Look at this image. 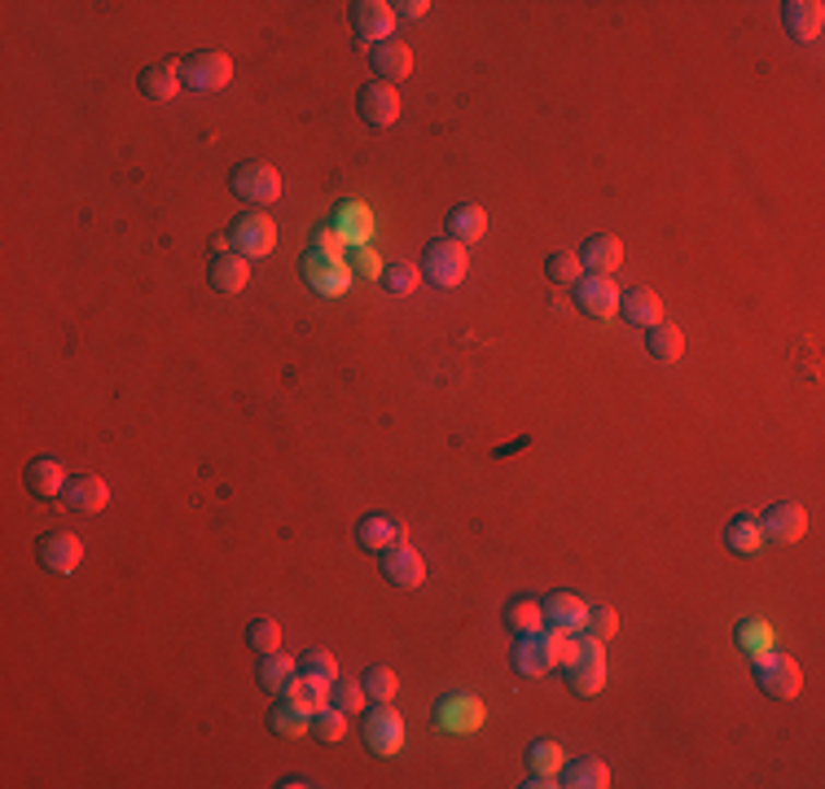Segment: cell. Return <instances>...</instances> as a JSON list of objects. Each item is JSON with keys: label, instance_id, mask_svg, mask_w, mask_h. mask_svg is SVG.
Returning a JSON list of instances; mask_svg holds the SVG:
<instances>
[{"label": "cell", "instance_id": "43", "mask_svg": "<svg viewBox=\"0 0 825 789\" xmlns=\"http://www.w3.org/2000/svg\"><path fill=\"white\" fill-rule=\"evenodd\" d=\"M365 688H361V680H330V706L334 710H343V715H356V710H365Z\"/></svg>", "mask_w": 825, "mask_h": 789}, {"label": "cell", "instance_id": "11", "mask_svg": "<svg viewBox=\"0 0 825 789\" xmlns=\"http://www.w3.org/2000/svg\"><path fill=\"white\" fill-rule=\"evenodd\" d=\"M36 562H40V570H49V575H75L80 562H84V544H80V535H71V531H45V535L36 540Z\"/></svg>", "mask_w": 825, "mask_h": 789}, {"label": "cell", "instance_id": "1", "mask_svg": "<svg viewBox=\"0 0 825 789\" xmlns=\"http://www.w3.org/2000/svg\"><path fill=\"white\" fill-rule=\"evenodd\" d=\"M563 680L576 697H598L606 688V645L593 636H563Z\"/></svg>", "mask_w": 825, "mask_h": 789}, {"label": "cell", "instance_id": "38", "mask_svg": "<svg viewBox=\"0 0 825 789\" xmlns=\"http://www.w3.org/2000/svg\"><path fill=\"white\" fill-rule=\"evenodd\" d=\"M246 645L255 653H278L282 649V623L278 619H250L246 623Z\"/></svg>", "mask_w": 825, "mask_h": 789}, {"label": "cell", "instance_id": "23", "mask_svg": "<svg viewBox=\"0 0 825 789\" xmlns=\"http://www.w3.org/2000/svg\"><path fill=\"white\" fill-rule=\"evenodd\" d=\"M207 281H211L215 294H237V290H246V281H250V259H241L237 250H220V255L207 263Z\"/></svg>", "mask_w": 825, "mask_h": 789}, {"label": "cell", "instance_id": "44", "mask_svg": "<svg viewBox=\"0 0 825 789\" xmlns=\"http://www.w3.org/2000/svg\"><path fill=\"white\" fill-rule=\"evenodd\" d=\"M620 632V614L611 605H589V619H585V636L593 640H611Z\"/></svg>", "mask_w": 825, "mask_h": 789}, {"label": "cell", "instance_id": "46", "mask_svg": "<svg viewBox=\"0 0 825 789\" xmlns=\"http://www.w3.org/2000/svg\"><path fill=\"white\" fill-rule=\"evenodd\" d=\"M313 250H321V255H343V237H339L334 228H317V233H313Z\"/></svg>", "mask_w": 825, "mask_h": 789}, {"label": "cell", "instance_id": "3", "mask_svg": "<svg viewBox=\"0 0 825 789\" xmlns=\"http://www.w3.org/2000/svg\"><path fill=\"white\" fill-rule=\"evenodd\" d=\"M228 189H233V198H241L250 207H268L282 198V172L263 158H246L228 172Z\"/></svg>", "mask_w": 825, "mask_h": 789}, {"label": "cell", "instance_id": "32", "mask_svg": "<svg viewBox=\"0 0 825 789\" xmlns=\"http://www.w3.org/2000/svg\"><path fill=\"white\" fill-rule=\"evenodd\" d=\"M291 706H299V710H321V706H330V684H321V680H308V675H299L295 671V680L286 684V693H282Z\"/></svg>", "mask_w": 825, "mask_h": 789}, {"label": "cell", "instance_id": "6", "mask_svg": "<svg viewBox=\"0 0 825 789\" xmlns=\"http://www.w3.org/2000/svg\"><path fill=\"white\" fill-rule=\"evenodd\" d=\"M228 246L241 255V259H263L278 246V224L263 211H237V220L228 224Z\"/></svg>", "mask_w": 825, "mask_h": 789}, {"label": "cell", "instance_id": "31", "mask_svg": "<svg viewBox=\"0 0 825 789\" xmlns=\"http://www.w3.org/2000/svg\"><path fill=\"white\" fill-rule=\"evenodd\" d=\"M724 549H729V553H738V557H751V553H759V549H764L759 522H755V518H746V514L729 518V522H724Z\"/></svg>", "mask_w": 825, "mask_h": 789}, {"label": "cell", "instance_id": "39", "mask_svg": "<svg viewBox=\"0 0 825 789\" xmlns=\"http://www.w3.org/2000/svg\"><path fill=\"white\" fill-rule=\"evenodd\" d=\"M295 667H299V675L321 680V684L339 680V662H334V653H330V649H304V653L295 658Z\"/></svg>", "mask_w": 825, "mask_h": 789}, {"label": "cell", "instance_id": "29", "mask_svg": "<svg viewBox=\"0 0 825 789\" xmlns=\"http://www.w3.org/2000/svg\"><path fill=\"white\" fill-rule=\"evenodd\" d=\"M435 723L448 728V732H470V728L483 723V706L474 697H448V702H439Z\"/></svg>", "mask_w": 825, "mask_h": 789}, {"label": "cell", "instance_id": "42", "mask_svg": "<svg viewBox=\"0 0 825 789\" xmlns=\"http://www.w3.org/2000/svg\"><path fill=\"white\" fill-rule=\"evenodd\" d=\"M361 688H365L369 702H391V697L400 693V680H396L391 667H369V671L361 675Z\"/></svg>", "mask_w": 825, "mask_h": 789}, {"label": "cell", "instance_id": "24", "mask_svg": "<svg viewBox=\"0 0 825 789\" xmlns=\"http://www.w3.org/2000/svg\"><path fill=\"white\" fill-rule=\"evenodd\" d=\"M558 785H567V789H606L611 785V767L598 754H580V758L563 763Z\"/></svg>", "mask_w": 825, "mask_h": 789}, {"label": "cell", "instance_id": "14", "mask_svg": "<svg viewBox=\"0 0 825 789\" xmlns=\"http://www.w3.org/2000/svg\"><path fill=\"white\" fill-rule=\"evenodd\" d=\"M62 505H67L71 514L97 518V514L110 505V487H106V479H97V474H71L67 487H62Z\"/></svg>", "mask_w": 825, "mask_h": 789}, {"label": "cell", "instance_id": "17", "mask_svg": "<svg viewBox=\"0 0 825 789\" xmlns=\"http://www.w3.org/2000/svg\"><path fill=\"white\" fill-rule=\"evenodd\" d=\"M378 562H382V579L396 584V588H422L426 584V562L413 544H396V549L378 553Z\"/></svg>", "mask_w": 825, "mask_h": 789}, {"label": "cell", "instance_id": "26", "mask_svg": "<svg viewBox=\"0 0 825 789\" xmlns=\"http://www.w3.org/2000/svg\"><path fill=\"white\" fill-rule=\"evenodd\" d=\"M137 89L150 97V102H172L185 84H180V62H150L141 75H137Z\"/></svg>", "mask_w": 825, "mask_h": 789}, {"label": "cell", "instance_id": "5", "mask_svg": "<svg viewBox=\"0 0 825 789\" xmlns=\"http://www.w3.org/2000/svg\"><path fill=\"white\" fill-rule=\"evenodd\" d=\"M751 671H755V684L764 688V697H777V702H790L799 697L803 688V671L790 653H777V649H764L751 658Z\"/></svg>", "mask_w": 825, "mask_h": 789}, {"label": "cell", "instance_id": "18", "mask_svg": "<svg viewBox=\"0 0 825 789\" xmlns=\"http://www.w3.org/2000/svg\"><path fill=\"white\" fill-rule=\"evenodd\" d=\"M540 610H544V623L554 632H563V636L585 632V619H589V601L576 597V592H549L540 601Z\"/></svg>", "mask_w": 825, "mask_h": 789}, {"label": "cell", "instance_id": "35", "mask_svg": "<svg viewBox=\"0 0 825 789\" xmlns=\"http://www.w3.org/2000/svg\"><path fill=\"white\" fill-rule=\"evenodd\" d=\"M563 763H567V754H563V745H558V741L540 737V741H531V745H527V772L558 776V772H563Z\"/></svg>", "mask_w": 825, "mask_h": 789}, {"label": "cell", "instance_id": "45", "mask_svg": "<svg viewBox=\"0 0 825 789\" xmlns=\"http://www.w3.org/2000/svg\"><path fill=\"white\" fill-rule=\"evenodd\" d=\"M343 215H352L347 224H339V237H356V242H365L369 237V220H365V207H347Z\"/></svg>", "mask_w": 825, "mask_h": 789}, {"label": "cell", "instance_id": "22", "mask_svg": "<svg viewBox=\"0 0 825 789\" xmlns=\"http://www.w3.org/2000/svg\"><path fill=\"white\" fill-rule=\"evenodd\" d=\"M576 255H580V268H589L593 276H611L624 263V242L615 233H593Z\"/></svg>", "mask_w": 825, "mask_h": 789}, {"label": "cell", "instance_id": "19", "mask_svg": "<svg viewBox=\"0 0 825 789\" xmlns=\"http://www.w3.org/2000/svg\"><path fill=\"white\" fill-rule=\"evenodd\" d=\"M781 27H786L790 40L808 45L825 27V5H821V0H786V5H781Z\"/></svg>", "mask_w": 825, "mask_h": 789}, {"label": "cell", "instance_id": "9", "mask_svg": "<svg viewBox=\"0 0 825 789\" xmlns=\"http://www.w3.org/2000/svg\"><path fill=\"white\" fill-rule=\"evenodd\" d=\"M299 272H304V281H308L317 294H326V298L347 294V285H352V268H347V259H343V255H321V250H313V246L304 250Z\"/></svg>", "mask_w": 825, "mask_h": 789}, {"label": "cell", "instance_id": "12", "mask_svg": "<svg viewBox=\"0 0 825 789\" xmlns=\"http://www.w3.org/2000/svg\"><path fill=\"white\" fill-rule=\"evenodd\" d=\"M571 294H576V307L585 311V316H593V320H611L615 311H620V285H615V276H580L576 285H571Z\"/></svg>", "mask_w": 825, "mask_h": 789}, {"label": "cell", "instance_id": "28", "mask_svg": "<svg viewBox=\"0 0 825 789\" xmlns=\"http://www.w3.org/2000/svg\"><path fill=\"white\" fill-rule=\"evenodd\" d=\"M620 307H624V320H628V325H641V329H650V325L663 320V298H659L655 290H646V285L624 290V294H620Z\"/></svg>", "mask_w": 825, "mask_h": 789}, {"label": "cell", "instance_id": "7", "mask_svg": "<svg viewBox=\"0 0 825 789\" xmlns=\"http://www.w3.org/2000/svg\"><path fill=\"white\" fill-rule=\"evenodd\" d=\"M228 80H233V58L220 49H198L180 58V84L193 93H220Z\"/></svg>", "mask_w": 825, "mask_h": 789}, {"label": "cell", "instance_id": "21", "mask_svg": "<svg viewBox=\"0 0 825 789\" xmlns=\"http://www.w3.org/2000/svg\"><path fill=\"white\" fill-rule=\"evenodd\" d=\"M67 466L58 461V457H36V461H27V470H23V483H27V492L36 496V501H58L62 496V487H67Z\"/></svg>", "mask_w": 825, "mask_h": 789}, {"label": "cell", "instance_id": "47", "mask_svg": "<svg viewBox=\"0 0 825 789\" xmlns=\"http://www.w3.org/2000/svg\"><path fill=\"white\" fill-rule=\"evenodd\" d=\"M426 10H431V0H400V5H391L396 19H426Z\"/></svg>", "mask_w": 825, "mask_h": 789}, {"label": "cell", "instance_id": "10", "mask_svg": "<svg viewBox=\"0 0 825 789\" xmlns=\"http://www.w3.org/2000/svg\"><path fill=\"white\" fill-rule=\"evenodd\" d=\"M755 522H759V535L768 544H794V540L808 535V509L799 501H773L764 509V518H755Z\"/></svg>", "mask_w": 825, "mask_h": 789}, {"label": "cell", "instance_id": "27", "mask_svg": "<svg viewBox=\"0 0 825 789\" xmlns=\"http://www.w3.org/2000/svg\"><path fill=\"white\" fill-rule=\"evenodd\" d=\"M444 228H448L444 237H452V242L470 246V242H479V237L487 233V211H483L479 202H461V207H452V211H448Z\"/></svg>", "mask_w": 825, "mask_h": 789}, {"label": "cell", "instance_id": "34", "mask_svg": "<svg viewBox=\"0 0 825 789\" xmlns=\"http://www.w3.org/2000/svg\"><path fill=\"white\" fill-rule=\"evenodd\" d=\"M308 710H299V706H291L286 697H272V710H268V728L272 732H282V737H299V732H308Z\"/></svg>", "mask_w": 825, "mask_h": 789}, {"label": "cell", "instance_id": "13", "mask_svg": "<svg viewBox=\"0 0 825 789\" xmlns=\"http://www.w3.org/2000/svg\"><path fill=\"white\" fill-rule=\"evenodd\" d=\"M356 115H361L369 128H391V123L400 119V93H396V84L369 80V84L356 93Z\"/></svg>", "mask_w": 825, "mask_h": 789}, {"label": "cell", "instance_id": "30", "mask_svg": "<svg viewBox=\"0 0 825 789\" xmlns=\"http://www.w3.org/2000/svg\"><path fill=\"white\" fill-rule=\"evenodd\" d=\"M646 351H650L659 364H676V360H681V351H685V333H681L676 325L659 320V325H650V329H646Z\"/></svg>", "mask_w": 825, "mask_h": 789}, {"label": "cell", "instance_id": "20", "mask_svg": "<svg viewBox=\"0 0 825 789\" xmlns=\"http://www.w3.org/2000/svg\"><path fill=\"white\" fill-rule=\"evenodd\" d=\"M369 62H374V75L382 80V84H400V80H409L413 75V49L404 45V40H382V45H374L369 49Z\"/></svg>", "mask_w": 825, "mask_h": 789}, {"label": "cell", "instance_id": "2", "mask_svg": "<svg viewBox=\"0 0 825 789\" xmlns=\"http://www.w3.org/2000/svg\"><path fill=\"white\" fill-rule=\"evenodd\" d=\"M509 662L518 675H549L563 662V632H522L509 649Z\"/></svg>", "mask_w": 825, "mask_h": 789}, {"label": "cell", "instance_id": "41", "mask_svg": "<svg viewBox=\"0 0 825 789\" xmlns=\"http://www.w3.org/2000/svg\"><path fill=\"white\" fill-rule=\"evenodd\" d=\"M733 636H738V645L755 658V653H764V649H773V627L764 623V619H742L738 627H733Z\"/></svg>", "mask_w": 825, "mask_h": 789}, {"label": "cell", "instance_id": "25", "mask_svg": "<svg viewBox=\"0 0 825 789\" xmlns=\"http://www.w3.org/2000/svg\"><path fill=\"white\" fill-rule=\"evenodd\" d=\"M295 671H299V667H295V658H291V653H282V649H278V653H259L255 684H259L268 697H282V693H286V684L295 680Z\"/></svg>", "mask_w": 825, "mask_h": 789}, {"label": "cell", "instance_id": "33", "mask_svg": "<svg viewBox=\"0 0 825 789\" xmlns=\"http://www.w3.org/2000/svg\"><path fill=\"white\" fill-rule=\"evenodd\" d=\"M500 619H505V627H509L514 636H522V632H540L544 610H540V601H535V597H514V601L500 610Z\"/></svg>", "mask_w": 825, "mask_h": 789}, {"label": "cell", "instance_id": "16", "mask_svg": "<svg viewBox=\"0 0 825 789\" xmlns=\"http://www.w3.org/2000/svg\"><path fill=\"white\" fill-rule=\"evenodd\" d=\"M347 19H352L356 40H365V45H382V40H391L396 14H391V5H382V0H356V5L347 10Z\"/></svg>", "mask_w": 825, "mask_h": 789}, {"label": "cell", "instance_id": "8", "mask_svg": "<svg viewBox=\"0 0 825 789\" xmlns=\"http://www.w3.org/2000/svg\"><path fill=\"white\" fill-rule=\"evenodd\" d=\"M361 737H365L369 754L391 758L404 745V719H400V710H391L387 702H374L369 710H361Z\"/></svg>", "mask_w": 825, "mask_h": 789}, {"label": "cell", "instance_id": "4", "mask_svg": "<svg viewBox=\"0 0 825 789\" xmlns=\"http://www.w3.org/2000/svg\"><path fill=\"white\" fill-rule=\"evenodd\" d=\"M465 268H470V255H465L461 242H452V237L426 242V250H422V281H431L435 290H457L465 281Z\"/></svg>", "mask_w": 825, "mask_h": 789}, {"label": "cell", "instance_id": "15", "mask_svg": "<svg viewBox=\"0 0 825 789\" xmlns=\"http://www.w3.org/2000/svg\"><path fill=\"white\" fill-rule=\"evenodd\" d=\"M404 535H409V527H404L396 514H365V518L356 522V544H361L365 553H387V549H396V544H409Z\"/></svg>", "mask_w": 825, "mask_h": 789}, {"label": "cell", "instance_id": "36", "mask_svg": "<svg viewBox=\"0 0 825 789\" xmlns=\"http://www.w3.org/2000/svg\"><path fill=\"white\" fill-rule=\"evenodd\" d=\"M343 732H347V715H343V710H334V706L313 710V719H308V737H313V741L334 745V741H343Z\"/></svg>", "mask_w": 825, "mask_h": 789}, {"label": "cell", "instance_id": "37", "mask_svg": "<svg viewBox=\"0 0 825 789\" xmlns=\"http://www.w3.org/2000/svg\"><path fill=\"white\" fill-rule=\"evenodd\" d=\"M417 285H422V268H413V263H404V259H391V263L382 268V290H387V294L404 298V294H413Z\"/></svg>", "mask_w": 825, "mask_h": 789}, {"label": "cell", "instance_id": "40", "mask_svg": "<svg viewBox=\"0 0 825 789\" xmlns=\"http://www.w3.org/2000/svg\"><path fill=\"white\" fill-rule=\"evenodd\" d=\"M544 276L554 281V285H576V281L585 276L580 255H576V250H554V255L544 259Z\"/></svg>", "mask_w": 825, "mask_h": 789}]
</instances>
